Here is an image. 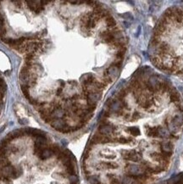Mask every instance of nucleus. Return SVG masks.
<instances>
[{
  "label": "nucleus",
  "instance_id": "6ab92c4d",
  "mask_svg": "<svg viewBox=\"0 0 183 184\" xmlns=\"http://www.w3.org/2000/svg\"><path fill=\"white\" fill-rule=\"evenodd\" d=\"M60 88H64L65 87V82H64V81H62V80H60Z\"/></svg>",
  "mask_w": 183,
  "mask_h": 184
},
{
  "label": "nucleus",
  "instance_id": "dca6fc26",
  "mask_svg": "<svg viewBox=\"0 0 183 184\" xmlns=\"http://www.w3.org/2000/svg\"><path fill=\"white\" fill-rule=\"evenodd\" d=\"M88 181L91 184H100V182L98 180V178L95 176H91L88 177Z\"/></svg>",
  "mask_w": 183,
  "mask_h": 184
},
{
  "label": "nucleus",
  "instance_id": "39448f33",
  "mask_svg": "<svg viewBox=\"0 0 183 184\" xmlns=\"http://www.w3.org/2000/svg\"><path fill=\"white\" fill-rule=\"evenodd\" d=\"M111 138L107 136H104L102 134H96L92 139V143H107L111 142Z\"/></svg>",
  "mask_w": 183,
  "mask_h": 184
},
{
  "label": "nucleus",
  "instance_id": "a211bd4d",
  "mask_svg": "<svg viewBox=\"0 0 183 184\" xmlns=\"http://www.w3.org/2000/svg\"><path fill=\"white\" fill-rule=\"evenodd\" d=\"M117 141H118L120 143H122V144H126V143H130V139L125 138H120Z\"/></svg>",
  "mask_w": 183,
  "mask_h": 184
},
{
  "label": "nucleus",
  "instance_id": "0eeeda50",
  "mask_svg": "<svg viewBox=\"0 0 183 184\" xmlns=\"http://www.w3.org/2000/svg\"><path fill=\"white\" fill-rule=\"evenodd\" d=\"M124 158L125 160H131V161H134V162H138L141 160L142 157L141 155H139L138 153H135V152H128L124 155Z\"/></svg>",
  "mask_w": 183,
  "mask_h": 184
},
{
  "label": "nucleus",
  "instance_id": "7ed1b4c3",
  "mask_svg": "<svg viewBox=\"0 0 183 184\" xmlns=\"http://www.w3.org/2000/svg\"><path fill=\"white\" fill-rule=\"evenodd\" d=\"M110 112L115 113L116 115H122V109H123V105L121 100H115L111 103L110 106Z\"/></svg>",
  "mask_w": 183,
  "mask_h": 184
},
{
  "label": "nucleus",
  "instance_id": "423d86ee",
  "mask_svg": "<svg viewBox=\"0 0 183 184\" xmlns=\"http://www.w3.org/2000/svg\"><path fill=\"white\" fill-rule=\"evenodd\" d=\"M51 126H52L54 129H56V130H58V131H60V132H63L64 129L67 126L65 122L63 121L62 119H55V120H54V121L51 122Z\"/></svg>",
  "mask_w": 183,
  "mask_h": 184
},
{
  "label": "nucleus",
  "instance_id": "ddd939ff",
  "mask_svg": "<svg viewBox=\"0 0 183 184\" xmlns=\"http://www.w3.org/2000/svg\"><path fill=\"white\" fill-rule=\"evenodd\" d=\"M102 165L107 169H115L118 167V165L115 162H104Z\"/></svg>",
  "mask_w": 183,
  "mask_h": 184
},
{
  "label": "nucleus",
  "instance_id": "9b49d317",
  "mask_svg": "<svg viewBox=\"0 0 183 184\" xmlns=\"http://www.w3.org/2000/svg\"><path fill=\"white\" fill-rule=\"evenodd\" d=\"M105 20H106L107 26L109 27V28H114L116 26V21L115 20V19L112 17V16H107L105 17Z\"/></svg>",
  "mask_w": 183,
  "mask_h": 184
},
{
  "label": "nucleus",
  "instance_id": "9d476101",
  "mask_svg": "<svg viewBox=\"0 0 183 184\" xmlns=\"http://www.w3.org/2000/svg\"><path fill=\"white\" fill-rule=\"evenodd\" d=\"M169 133L167 130L164 127H158L157 128V137L159 138H168Z\"/></svg>",
  "mask_w": 183,
  "mask_h": 184
},
{
  "label": "nucleus",
  "instance_id": "20e7f679",
  "mask_svg": "<svg viewBox=\"0 0 183 184\" xmlns=\"http://www.w3.org/2000/svg\"><path fill=\"white\" fill-rule=\"evenodd\" d=\"M100 97H101V93L99 92H90L87 97L88 105H96L97 102L100 99Z\"/></svg>",
  "mask_w": 183,
  "mask_h": 184
},
{
  "label": "nucleus",
  "instance_id": "f03ea898",
  "mask_svg": "<svg viewBox=\"0 0 183 184\" xmlns=\"http://www.w3.org/2000/svg\"><path fill=\"white\" fill-rule=\"evenodd\" d=\"M114 129L115 128L113 126H111L108 123L104 122L99 126V132H100V134H102L104 136L109 137V135H111L114 132Z\"/></svg>",
  "mask_w": 183,
  "mask_h": 184
},
{
  "label": "nucleus",
  "instance_id": "1a4fd4ad",
  "mask_svg": "<svg viewBox=\"0 0 183 184\" xmlns=\"http://www.w3.org/2000/svg\"><path fill=\"white\" fill-rule=\"evenodd\" d=\"M161 149L165 153V155H167L172 151V144L169 142H163L161 143Z\"/></svg>",
  "mask_w": 183,
  "mask_h": 184
},
{
  "label": "nucleus",
  "instance_id": "6e6552de",
  "mask_svg": "<svg viewBox=\"0 0 183 184\" xmlns=\"http://www.w3.org/2000/svg\"><path fill=\"white\" fill-rule=\"evenodd\" d=\"M53 154H54V153H53V151L50 149H43L41 153H39L37 156L41 160H47V159L50 158Z\"/></svg>",
  "mask_w": 183,
  "mask_h": 184
},
{
  "label": "nucleus",
  "instance_id": "f3484780",
  "mask_svg": "<svg viewBox=\"0 0 183 184\" xmlns=\"http://www.w3.org/2000/svg\"><path fill=\"white\" fill-rule=\"evenodd\" d=\"M69 180H70V184H77V183H78V177H76V175H71V176H70Z\"/></svg>",
  "mask_w": 183,
  "mask_h": 184
},
{
  "label": "nucleus",
  "instance_id": "f8f14e48",
  "mask_svg": "<svg viewBox=\"0 0 183 184\" xmlns=\"http://www.w3.org/2000/svg\"><path fill=\"white\" fill-rule=\"evenodd\" d=\"M120 183L121 184H136V181L133 179V177L128 176V177H124Z\"/></svg>",
  "mask_w": 183,
  "mask_h": 184
},
{
  "label": "nucleus",
  "instance_id": "4468645a",
  "mask_svg": "<svg viewBox=\"0 0 183 184\" xmlns=\"http://www.w3.org/2000/svg\"><path fill=\"white\" fill-rule=\"evenodd\" d=\"M129 132L132 135V136H138L140 134V130L138 127H136V126H132V127H130L129 128Z\"/></svg>",
  "mask_w": 183,
  "mask_h": 184
},
{
  "label": "nucleus",
  "instance_id": "aec40b11",
  "mask_svg": "<svg viewBox=\"0 0 183 184\" xmlns=\"http://www.w3.org/2000/svg\"><path fill=\"white\" fill-rule=\"evenodd\" d=\"M69 84H70L71 86H76V81H68Z\"/></svg>",
  "mask_w": 183,
  "mask_h": 184
},
{
  "label": "nucleus",
  "instance_id": "4be33fe9",
  "mask_svg": "<svg viewBox=\"0 0 183 184\" xmlns=\"http://www.w3.org/2000/svg\"><path fill=\"white\" fill-rule=\"evenodd\" d=\"M19 122L20 124H26V123H27V121H26L25 119H22V120H19Z\"/></svg>",
  "mask_w": 183,
  "mask_h": 184
},
{
  "label": "nucleus",
  "instance_id": "412c9836",
  "mask_svg": "<svg viewBox=\"0 0 183 184\" xmlns=\"http://www.w3.org/2000/svg\"><path fill=\"white\" fill-rule=\"evenodd\" d=\"M62 91H63V88H59L58 90H57V95H61L62 94Z\"/></svg>",
  "mask_w": 183,
  "mask_h": 184
},
{
  "label": "nucleus",
  "instance_id": "2eb2a0df",
  "mask_svg": "<svg viewBox=\"0 0 183 184\" xmlns=\"http://www.w3.org/2000/svg\"><path fill=\"white\" fill-rule=\"evenodd\" d=\"M148 134L150 137H157V127H150L148 131Z\"/></svg>",
  "mask_w": 183,
  "mask_h": 184
},
{
  "label": "nucleus",
  "instance_id": "f257e3e1",
  "mask_svg": "<svg viewBox=\"0 0 183 184\" xmlns=\"http://www.w3.org/2000/svg\"><path fill=\"white\" fill-rule=\"evenodd\" d=\"M127 172L131 177H142L144 176V170L139 166L130 164L127 166Z\"/></svg>",
  "mask_w": 183,
  "mask_h": 184
}]
</instances>
